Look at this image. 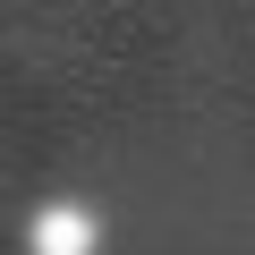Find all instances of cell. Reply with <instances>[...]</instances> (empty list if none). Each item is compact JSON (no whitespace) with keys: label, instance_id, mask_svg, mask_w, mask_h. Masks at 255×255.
Masks as SVG:
<instances>
[{"label":"cell","instance_id":"obj_1","mask_svg":"<svg viewBox=\"0 0 255 255\" xmlns=\"http://www.w3.org/2000/svg\"><path fill=\"white\" fill-rule=\"evenodd\" d=\"M94 247V213L85 204H43L34 213V255H85Z\"/></svg>","mask_w":255,"mask_h":255}]
</instances>
